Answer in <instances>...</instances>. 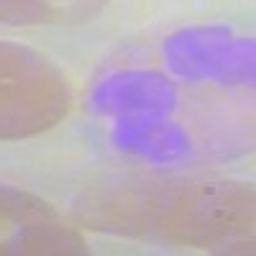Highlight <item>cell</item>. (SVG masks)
Returning a JSON list of instances; mask_svg holds the SVG:
<instances>
[{
    "label": "cell",
    "instance_id": "obj_1",
    "mask_svg": "<svg viewBox=\"0 0 256 256\" xmlns=\"http://www.w3.org/2000/svg\"><path fill=\"white\" fill-rule=\"evenodd\" d=\"M254 187L236 180L120 174L88 184L72 218L92 230L154 244L218 248L254 230Z\"/></svg>",
    "mask_w": 256,
    "mask_h": 256
},
{
    "label": "cell",
    "instance_id": "obj_2",
    "mask_svg": "<svg viewBox=\"0 0 256 256\" xmlns=\"http://www.w3.org/2000/svg\"><path fill=\"white\" fill-rule=\"evenodd\" d=\"M67 74L36 49L0 41V141L31 138L70 113Z\"/></svg>",
    "mask_w": 256,
    "mask_h": 256
},
{
    "label": "cell",
    "instance_id": "obj_3",
    "mask_svg": "<svg viewBox=\"0 0 256 256\" xmlns=\"http://www.w3.org/2000/svg\"><path fill=\"white\" fill-rule=\"evenodd\" d=\"M88 244L56 208L13 184H0V256H80Z\"/></svg>",
    "mask_w": 256,
    "mask_h": 256
},
{
    "label": "cell",
    "instance_id": "obj_4",
    "mask_svg": "<svg viewBox=\"0 0 256 256\" xmlns=\"http://www.w3.org/2000/svg\"><path fill=\"white\" fill-rule=\"evenodd\" d=\"M108 0H0V24L72 26L95 18Z\"/></svg>",
    "mask_w": 256,
    "mask_h": 256
}]
</instances>
